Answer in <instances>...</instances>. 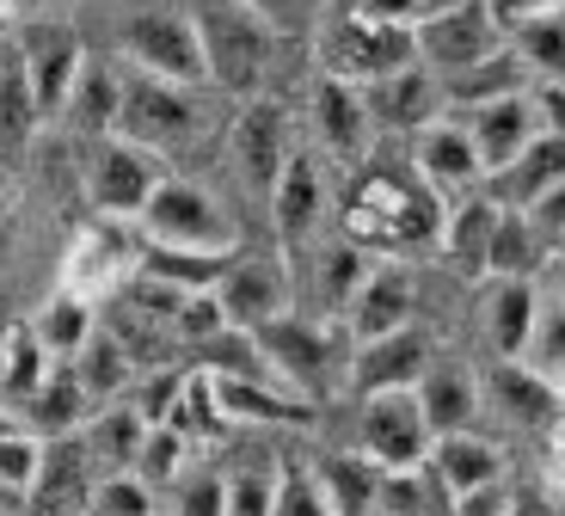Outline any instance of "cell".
I'll use <instances>...</instances> for the list:
<instances>
[{"mask_svg": "<svg viewBox=\"0 0 565 516\" xmlns=\"http://www.w3.org/2000/svg\"><path fill=\"white\" fill-rule=\"evenodd\" d=\"M270 516H332V498H326L320 474L308 461L282 455L277 461V480H270Z\"/></svg>", "mask_w": 565, "mask_h": 516, "instance_id": "obj_37", "label": "cell"}, {"mask_svg": "<svg viewBox=\"0 0 565 516\" xmlns=\"http://www.w3.org/2000/svg\"><path fill=\"white\" fill-rule=\"evenodd\" d=\"M141 431H148V424L136 419V406L111 400V406H93V412H86V424L74 436H81L86 461H93V474H124L129 461H136V449H141Z\"/></svg>", "mask_w": 565, "mask_h": 516, "instance_id": "obj_30", "label": "cell"}, {"mask_svg": "<svg viewBox=\"0 0 565 516\" xmlns=\"http://www.w3.org/2000/svg\"><path fill=\"white\" fill-rule=\"evenodd\" d=\"M136 234H141V246L241 252V228H234V215H227L203 185L172 179V172L148 191V203L136 210Z\"/></svg>", "mask_w": 565, "mask_h": 516, "instance_id": "obj_2", "label": "cell"}, {"mask_svg": "<svg viewBox=\"0 0 565 516\" xmlns=\"http://www.w3.org/2000/svg\"><path fill=\"white\" fill-rule=\"evenodd\" d=\"M160 179H167V160L141 141L99 136L86 154V203H93V215H111V222H136V210Z\"/></svg>", "mask_w": 565, "mask_h": 516, "instance_id": "obj_11", "label": "cell"}, {"mask_svg": "<svg viewBox=\"0 0 565 516\" xmlns=\"http://www.w3.org/2000/svg\"><path fill=\"white\" fill-rule=\"evenodd\" d=\"M0 338H7V320H0Z\"/></svg>", "mask_w": 565, "mask_h": 516, "instance_id": "obj_55", "label": "cell"}, {"mask_svg": "<svg viewBox=\"0 0 565 516\" xmlns=\"http://www.w3.org/2000/svg\"><path fill=\"white\" fill-rule=\"evenodd\" d=\"M339 7L375 19V25H412V19H418V0H339Z\"/></svg>", "mask_w": 565, "mask_h": 516, "instance_id": "obj_48", "label": "cell"}, {"mask_svg": "<svg viewBox=\"0 0 565 516\" xmlns=\"http://www.w3.org/2000/svg\"><path fill=\"white\" fill-rule=\"evenodd\" d=\"M430 338L424 326H399V333L363 338V345L344 350V388L363 400V393H394V388H418V376L430 369Z\"/></svg>", "mask_w": 565, "mask_h": 516, "instance_id": "obj_14", "label": "cell"}, {"mask_svg": "<svg viewBox=\"0 0 565 516\" xmlns=\"http://www.w3.org/2000/svg\"><path fill=\"white\" fill-rule=\"evenodd\" d=\"M184 461H191V443H184V436L172 431V424H148V431H141L136 461H129V474L148 480L154 492H167L172 480L184 474Z\"/></svg>", "mask_w": 565, "mask_h": 516, "instance_id": "obj_39", "label": "cell"}, {"mask_svg": "<svg viewBox=\"0 0 565 516\" xmlns=\"http://www.w3.org/2000/svg\"><path fill=\"white\" fill-rule=\"evenodd\" d=\"M86 412H93V406H86V393L74 388V369H68V364H56L50 376L38 381V393H31L25 406H13L7 419L25 424V431L38 436V443H56V436H74V431H81Z\"/></svg>", "mask_w": 565, "mask_h": 516, "instance_id": "obj_28", "label": "cell"}, {"mask_svg": "<svg viewBox=\"0 0 565 516\" xmlns=\"http://www.w3.org/2000/svg\"><path fill=\"white\" fill-rule=\"evenodd\" d=\"M559 179H565V136H535L504 172L486 179V185H492L486 197H492L498 210H529V203L547 197Z\"/></svg>", "mask_w": 565, "mask_h": 516, "instance_id": "obj_27", "label": "cell"}, {"mask_svg": "<svg viewBox=\"0 0 565 516\" xmlns=\"http://www.w3.org/2000/svg\"><path fill=\"white\" fill-rule=\"evenodd\" d=\"M369 141H375V124H369V105L351 81H332L320 74L313 81V154L320 160H369Z\"/></svg>", "mask_w": 565, "mask_h": 516, "instance_id": "obj_18", "label": "cell"}, {"mask_svg": "<svg viewBox=\"0 0 565 516\" xmlns=\"http://www.w3.org/2000/svg\"><path fill=\"white\" fill-rule=\"evenodd\" d=\"M412 56V25H375V19L351 13V7H332L320 25V74L332 81H351V86H369L382 74L406 69Z\"/></svg>", "mask_w": 565, "mask_h": 516, "instance_id": "obj_5", "label": "cell"}, {"mask_svg": "<svg viewBox=\"0 0 565 516\" xmlns=\"http://www.w3.org/2000/svg\"><path fill=\"white\" fill-rule=\"evenodd\" d=\"M289 136H296V129H289V112H282L277 98H246L241 124H234V167H241V179L253 197H270L282 160L296 154Z\"/></svg>", "mask_w": 565, "mask_h": 516, "instance_id": "obj_17", "label": "cell"}, {"mask_svg": "<svg viewBox=\"0 0 565 516\" xmlns=\"http://www.w3.org/2000/svg\"><path fill=\"white\" fill-rule=\"evenodd\" d=\"M215 302H222V320L234 326V333H258V326L296 314V277L282 265V252H270V259L234 252V265L215 283Z\"/></svg>", "mask_w": 565, "mask_h": 516, "instance_id": "obj_12", "label": "cell"}, {"mask_svg": "<svg viewBox=\"0 0 565 516\" xmlns=\"http://www.w3.org/2000/svg\"><path fill=\"white\" fill-rule=\"evenodd\" d=\"M50 350L31 338L25 320H7V338H0V412H13L38 393V381L50 376Z\"/></svg>", "mask_w": 565, "mask_h": 516, "instance_id": "obj_34", "label": "cell"}, {"mask_svg": "<svg viewBox=\"0 0 565 516\" xmlns=\"http://www.w3.org/2000/svg\"><path fill=\"white\" fill-rule=\"evenodd\" d=\"M504 50V25H498L492 0H455V7H437V13L412 19V56L437 81H455L473 62L498 56Z\"/></svg>", "mask_w": 565, "mask_h": 516, "instance_id": "obj_4", "label": "cell"}, {"mask_svg": "<svg viewBox=\"0 0 565 516\" xmlns=\"http://www.w3.org/2000/svg\"><path fill=\"white\" fill-rule=\"evenodd\" d=\"M510 516H535V510H523V504H510Z\"/></svg>", "mask_w": 565, "mask_h": 516, "instance_id": "obj_54", "label": "cell"}, {"mask_svg": "<svg viewBox=\"0 0 565 516\" xmlns=\"http://www.w3.org/2000/svg\"><path fill=\"white\" fill-rule=\"evenodd\" d=\"M313 271H320V283H313V295H320L326 314H344V302H351L356 277H363V246L356 240H339V246H326L320 259H313Z\"/></svg>", "mask_w": 565, "mask_h": 516, "instance_id": "obj_43", "label": "cell"}, {"mask_svg": "<svg viewBox=\"0 0 565 516\" xmlns=\"http://www.w3.org/2000/svg\"><path fill=\"white\" fill-rule=\"evenodd\" d=\"M203 376H210V393L227 424H277V431H308L313 424V406L265 376H222V369H203Z\"/></svg>", "mask_w": 565, "mask_h": 516, "instance_id": "obj_20", "label": "cell"}, {"mask_svg": "<svg viewBox=\"0 0 565 516\" xmlns=\"http://www.w3.org/2000/svg\"><path fill=\"white\" fill-rule=\"evenodd\" d=\"M13 56L25 69L31 105H38V124H56L62 105H68L74 81L86 69V43L68 19L43 13V19H13Z\"/></svg>", "mask_w": 565, "mask_h": 516, "instance_id": "obj_3", "label": "cell"}, {"mask_svg": "<svg viewBox=\"0 0 565 516\" xmlns=\"http://www.w3.org/2000/svg\"><path fill=\"white\" fill-rule=\"evenodd\" d=\"M172 516H227V474H215L210 461H184V474L167 486Z\"/></svg>", "mask_w": 565, "mask_h": 516, "instance_id": "obj_42", "label": "cell"}, {"mask_svg": "<svg viewBox=\"0 0 565 516\" xmlns=\"http://www.w3.org/2000/svg\"><path fill=\"white\" fill-rule=\"evenodd\" d=\"M0 7H7L13 19H43V13H56L62 0H0Z\"/></svg>", "mask_w": 565, "mask_h": 516, "instance_id": "obj_50", "label": "cell"}, {"mask_svg": "<svg viewBox=\"0 0 565 516\" xmlns=\"http://www.w3.org/2000/svg\"><path fill=\"white\" fill-rule=\"evenodd\" d=\"M455 504V516H510V486L504 480H492V486H480V492H461V498H449Z\"/></svg>", "mask_w": 565, "mask_h": 516, "instance_id": "obj_47", "label": "cell"}, {"mask_svg": "<svg viewBox=\"0 0 565 516\" xmlns=\"http://www.w3.org/2000/svg\"><path fill=\"white\" fill-rule=\"evenodd\" d=\"M117 56H124V69L154 74V81L203 86V50H198L191 7H141V13H129L124 31H117Z\"/></svg>", "mask_w": 565, "mask_h": 516, "instance_id": "obj_6", "label": "cell"}, {"mask_svg": "<svg viewBox=\"0 0 565 516\" xmlns=\"http://www.w3.org/2000/svg\"><path fill=\"white\" fill-rule=\"evenodd\" d=\"M541 252L547 246H541L535 228L523 222V210H498L492 246H486V277H535Z\"/></svg>", "mask_w": 565, "mask_h": 516, "instance_id": "obj_36", "label": "cell"}, {"mask_svg": "<svg viewBox=\"0 0 565 516\" xmlns=\"http://www.w3.org/2000/svg\"><path fill=\"white\" fill-rule=\"evenodd\" d=\"M13 38V13H7V7H0V43Z\"/></svg>", "mask_w": 565, "mask_h": 516, "instance_id": "obj_52", "label": "cell"}, {"mask_svg": "<svg viewBox=\"0 0 565 516\" xmlns=\"http://www.w3.org/2000/svg\"><path fill=\"white\" fill-rule=\"evenodd\" d=\"M68 369H74V388L86 393V406L124 400L129 381H136V357L124 350V338H117L111 326H99V333L86 338V345L68 357Z\"/></svg>", "mask_w": 565, "mask_h": 516, "instance_id": "obj_29", "label": "cell"}, {"mask_svg": "<svg viewBox=\"0 0 565 516\" xmlns=\"http://www.w3.org/2000/svg\"><path fill=\"white\" fill-rule=\"evenodd\" d=\"M253 350L265 357V369L282 381L289 393H301L308 406H320L326 393H332V369H344V357L332 350V338H326L320 320H308V314H282V320L258 326Z\"/></svg>", "mask_w": 565, "mask_h": 516, "instance_id": "obj_7", "label": "cell"}, {"mask_svg": "<svg viewBox=\"0 0 565 516\" xmlns=\"http://www.w3.org/2000/svg\"><path fill=\"white\" fill-rule=\"evenodd\" d=\"M529 105L541 136H565V81H529Z\"/></svg>", "mask_w": 565, "mask_h": 516, "instance_id": "obj_46", "label": "cell"}, {"mask_svg": "<svg viewBox=\"0 0 565 516\" xmlns=\"http://www.w3.org/2000/svg\"><path fill=\"white\" fill-rule=\"evenodd\" d=\"M93 461H86L81 436H56L43 443L38 480H31L25 504H38V516H86V492H93Z\"/></svg>", "mask_w": 565, "mask_h": 516, "instance_id": "obj_24", "label": "cell"}, {"mask_svg": "<svg viewBox=\"0 0 565 516\" xmlns=\"http://www.w3.org/2000/svg\"><path fill=\"white\" fill-rule=\"evenodd\" d=\"M412 400H418L424 412V431L430 436H455V431H473V419H480V376L467 364H443V357H430V369L418 376V388H412Z\"/></svg>", "mask_w": 565, "mask_h": 516, "instance_id": "obj_23", "label": "cell"}, {"mask_svg": "<svg viewBox=\"0 0 565 516\" xmlns=\"http://www.w3.org/2000/svg\"><path fill=\"white\" fill-rule=\"evenodd\" d=\"M516 364H529L547 388L565 393V302H553V307L535 314V333H529V345H523Z\"/></svg>", "mask_w": 565, "mask_h": 516, "instance_id": "obj_41", "label": "cell"}, {"mask_svg": "<svg viewBox=\"0 0 565 516\" xmlns=\"http://www.w3.org/2000/svg\"><path fill=\"white\" fill-rule=\"evenodd\" d=\"M461 112H467L461 129H467V141H473V154H480L486 179H492V172H504L510 160H516V154L541 136L529 93H504V98H486V105H461Z\"/></svg>", "mask_w": 565, "mask_h": 516, "instance_id": "obj_19", "label": "cell"}, {"mask_svg": "<svg viewBox=\"0 0 565 516\" xmlns=\"http://www.w3.org/2000/svg\"><path fill=\"white\" fill-rule=\"evenodd\" d=\"M492 388H498V412H510V424H523V431H553L565 412V393L547 388L529 364H498L492 369Z\"/></svg>", "mask_w": 565, "mask_h": 516, "instance_id": "obj_32", "label": "cell"}, {"mask_svg": "<svg viewBox=\"0 0 565 516\" xmlns=\"http://www.w3.org/2000/svg\"><path fill=\"white\" fill-rule=\"evenodd\" d=\"M184 376H191V369H148V376H136L129 381V393L124 400L136 406V419L141 424H167L172 419V406H179V393H184Z\"/></svg>", "mask_w": 565, "mask_h": 516, "instance_id": "obj_44", "label": "cell"}, {"mask_svg": "<svg viewBox=\"0 0 565 516\" xmlns=\"http://www.w3.org/2000/svg\"><path fill=\"white\" fill-rule=\"evenodd\" d=\"M356 455H363L375 474H418L424 467L430 431H424V412H418V400H412V388L363 393V400H356Z\"/></svg>", "mask_w": 565, "mask_h": 516, "instance_id": "obj_8", "label": "cell"}, {"mask_svg": "<svg viewBox=\"0 0 565 516\" xmlns=\"http://www.w3.org/2000/svg\"><path fill=\"white\" fill-rule=\"evenodd\" d=\"M191 25H198L203 50V81L234 98H253L270 69V50H277V25L241 0H203V7H191Z\"/></svg>", "mask_w": 565, "mask_h": 516, "instance_id": "obj_1", "label": "cell"}, {"mask_svg": "<svg viewBox=\"0 0 565 516\" xmlns=\"http://www.w3.org/2000/svg\"><path fill=\"white\" fill-rule=\"evenodd\" d=\"M25 326H31V338L50 350V364H68L74 350L99 333V307L81 302V295H68V289H50V295H43V302L25 314Z\"/></svg>", "mask_w": 565, "mask_h": 516, "instance_id": "obj_31", "label": "cell"}, {"mask_svg": "<svg viewBox=\"0 0 565 516\" xmlns=\"http://www.w3.org/2000/svg\"><path fill=\"white\" fill-rule=\"evenodd\" d=\"M191 129H198L191 86H172V81H154V74L117 69V129L111 136L167 154V148H179Z\"/></svg>", "mask_w": 565, "mask_h": 516, "instance_id": "obj_10", "label": "cell"}, {"mask_svg": "<svg viewBox=\"0 0 565 516\" xmlns=\"http://www.w3.org/2000/svg\"><path fill=\"white\" fill-rule=\"evenodd\" d=\"M62 124H68V129H81L86 141L111 136V129H117V69H105V62H93V56H86L81 81H74L68 105H62Z\"/></svg>", "mask_w": 565, "mask_h": 516, "instance_id": "obj_35", "label": "cell"}, {"mask_svg": "<svg viewBox=\"0 0 565 516\" xmlns=\"http://www.w3.org/2000/svg\"><path fill=\"white\" fill-rule=\"evenodd\" d=\"M241 7H253L258 19H270V25H277L282 13H289V0H241Z\"/></svg>", "mask_w": 565, "mask_h": 516, "instance_id": "obj_51", "label": "cell"}, {"mask_svg": "<svg viewBox=\"0 0 565 516\" xmlns=\"http://www.w3.org/2000/svg\"><path fill=\"white\" fill-rule=\"evenodd\" d=\"M492 228H498V203L486 191H467V197H455L449 210H443V222H437V246H443V259H449L461 277H473V283H486V246H492Z\"/></svg>", "mask_w": 565, "mask_h": 516, "instance_id": "obj_26", "label": "cell"}, {"mask_svg": "<svg viewBox=\"0 0 565 516\" xmlns=\"http://www.w3.org/2000/svg\"><path fill=\"white\" fill-rule=\"evenodd\" d=\"M559 246H565V240H559Z\"/></svg>", "mask_w": 565, "mask_h": 516, "instance_id": "obj_56", "label": "cell"}, {"mask_svg": "<svg viewBox=\"0 0 565 516\" xmlns=\"http://www.w3.org/2000/svg\"><path fill=\"white\" fill-rule=\"evenodd\" d=\"M38 136V105H31L25 69L13 50H0V148H25Z\"/></svg>", "mask_w": 565, "mask_h": 516, "instance_id": "obj_38", "label": "cell"}, {"mask_svg": "<svg viewBox=\"0 0 565 516\" xmlns=\"http://www.w3.org/2000/svg\"><path fill=\"white\" fill-rule=\"evenodd\" d=\"M424 480H430L443 498H461V492H480V486H492V480H504V455H498V443L480 436V431L430 436Z\"/></svg>", "mask_w": 565, "mask_h": 516, "instance_id": "obj_22", "label": "cell"}, {"mask_svg": "<svg viewBox=\"0 0 565 516\" xmlns=\"http://www.w3.org/2000/svg\"><path fill=\"white\" fill-rule=\"evenodd\" d=\"M363 93V105H369V124L375 129H424L430 117L449 105L443 98V81L424 62H406V69H394V74H382V81H369V86H356Z\"/></svg>", "mask_w": 565, "mask_h": 516, "instance_id": "obj_21", "label": "cell"}, {"mask_svg": "<svg viewBox=\"0 0 565 516\" xmlns=\"http://www.w3.org/2000/svg\"><path fill=\"white\" fill-rule=\"evenodd\" d=\"M412 172H418V185L437 191L443 203H455V197H467V191L486 185L480 154H473V141H467L461 117H430L424 129H412Z\"/></svg>", "mask_w": 565, "mask_h": 516, "instance_id": "obj_15", "label": "cell"}, {"mask_svg": "<svg viewBox=\"0 0 565 516\" xmlns=\"http://www.w3.org/2000/svg\"><path fill=\"white\" fill-rule=\"evenodd\" d=\"M86 516H160V492L148 480L124 474H99L93 492H86Z\"/></svg>", "mask_w": 565, "mask_h": 516, "instance_id": "obj_40", "label": "cell"}, {"mask_svg": "<svg viewBox=\"0 0 565 516\" xmlns=\"http://www.w3.org/2000/svg\"><path fill=\"white\" fill-rule=\"evenodd\" d=\"M412 307H418V283H412L406 265H369L356 277L351 302H344V338L363 345V338H382V333H399V326H418L412 320Z\"/></svg>", "mask_w": 565, "mask_h": 516, "instance_id": "obj_16", "label": "cell"}, {"mask_svg": "<svg viewBox=\"0 0 565 516\" xmlns=\"http://www.w3.org/2000/svg\"><path fill=\"white\" fill-rule=\"evenodd\" d=\"M270 480H277V467L227 474V516H270Z\"/></svg>", "mask_w": 565, "mask_h": 516, "instance_id": "obj_45", "label": "cell"}, {"mask_svg": "<svg viewBox=\"0 0 565 516\" xmlns=\"http://www.w3.org/2000/svg\"><path fill=\"white\" fill-rule=\"evenodd\" d=\"M535 314H541V295L535 277H486V302H480V333L492 345L498 364H516L535 333Z\"/></svg>", "mask_w": 565, "mask_h": 516, "instance_id": "obj_25", "label": "cell"}, {"mask_svg": "<svg viewBox=\"0 0 565 516\" xmlns=\"http://www.w3.org/2000/svg\"><path fill=\"white\" fill-rule=\"evenodd\" d=\"M565 0H492V13H498V25L504 19H523V13H559Z\"/></svg>", "mask_w": 565, "mask_h": 516, "instance_id": "obj_49", "label": "cell"}, {"mask_svg": "<svg viewBox=\"0 0 565 516\" xmlns=\"http://www.w3.org/2000/svg\"><path fill=\"white\" fill-rule=\"evenodd\" d=\"M270 228H277V252L282 265H296L301 252H313V234H320V215H326V167L320 154H289L270 185Z\"/></svg>", "mask_w": 565, "mask_h": 516, "instance_id": "obj_13", "label": "cell"}, {"mask_svg": "<svg viewBox=\"0 0 565 516\" xmlns=\"http://www.w3.org/2000/svg\"><path fill=\"white\" fill-rule=\"evenodd\" d=\"M227 265H234V252H191V246H141L136 252V277H154L179 295L215 289Z\"/></svg>", "mask_w": 565, "mask_h": 516, "instance_id": "obj_33", "label": "cell"}, {"mask_svg": "<svg viewBox=\"0 0 565 516\" xmlns=\"http://www.w3.org/2000/svg\"><path fill=\"white\" fill-rule=\"evenodd\" d=\"M437 7H455V0H418V13H437Z\"/></svg>", "mask_w": 565, "mask_h": 516, "instance_id": "obj_53", "label": "cell"}, {"mask_svg": "<svg viewBox=\"0 0 565 516\" xmlns=\"http://www.w3.org/2000/svg\"><path fill=\"white\" fill-rule=\"evenodd\" d=\"M136 252H141V234L136 222H111V215H93L81 234L68 240L62 252V271H56V289L81 295V302L99 307L105 295H117L136 271Z\"/></svg>", "mask_w": 565, "mask_h": 516, "instance_id": "obj_9", "label": "cell"}]
</instances>
